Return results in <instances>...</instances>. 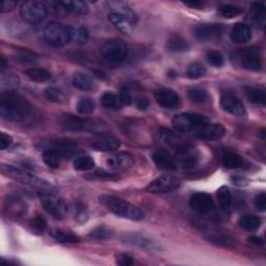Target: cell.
I'll return each instance as SVG.
<instances>
[{
  "label": "cell",
  "mask_w": 266,
  "mask_h": 266,
  "mask_svg": "<svg viewBox=\"0 0 266 266\" xmlns=\"http://www.w3.org/2000/svg\"><path fill=\"white\" fill-rule=\"evenodd\" d=\"M255 206L259 211H262V212H264V211L266 210V195H265V192H261V194H259L258 196L256 197Z\"/></svg>",
  "instance_id": "cell-53"
},
{
  "label": "cell",
  "mask_w": 266,
  "mask_h": 266,
  "mask_svg": "<svg viewBox=\"0 0 266 266\" xmlns=\"http://www.w3.org/2000/svg\"><path fill=\"white\" fill-rule=\"evenodd\" d=\"M265 4L262 2L253 3V14L251 17V21L255 26L264 27L265 25Z\"/></svg>",
  "instance_id": "cell-34"
},
{
  "label": "cell",
  "mask_w": 266,
  "mask_h": 266,
  "mask_svg": "<svg viewBox=\"0 0 266 266\" xmlns=\"http://www.w3.org/2000/svg\"><path fill=\"white\" fill-rule=\"evenodd\" d=\"M225 30V27L218 23L200 24L195 27L194 34L198 41H208L221 35Z\"/></svg>",
  "instance_id": "cell-13"
},
{
  "label": "cell",
  "mask_w": 266,
  "mask_h": 266,
  "mask_svg": "<svg viewBox=\"0 0 266 266\" xmlns=\"http://www.w3.org/2000/svg\"><path fill=\"white\" fill-rule=\"evenodd\" d=\"M30 104L15 91H3L0 96V115L4 120L22 122L30 115Z\"/></svg>",
  "instance_id": "cell-1"
},
{
  "label": "cell",
  "mask_w": 266,
  "mask_h": 266,
  "mask_svg": "<svg viewBox=\"0 0 266 266\" xmlns=\"http://www.w3.org/2000/svg\"><path fill=\"white\" fill-rule=\"evenodd\" d=\"M205 73H206V69L204 68L203 65H201L200 62L190 63L186 71L188 78H191V79H198V78L203 77L205 75Z\"/></svg>",
  "instance_id": "cell-48"
},
{
  "label": "cell",
  "mask_w": 266,
  "mask_h": 266,
  "mask_svg": "<svg viewBox=\"0 0 266 266\" xmlns=\"http://www.w3.org/2000/svg\"><path fill=\"white\" fill-rule=\"evenodd\" d=\"M154 97L157 101V103L168 109L177 108L180 105V97L175 90L171 89H160L155 91Z\"/></svg>",
  "instance_id": "cell-16"
},
{
  "label": "cell",
  "mask_w": 266,
  "mask_h": 266,
  "mask_svg": "<svg viewBox=\"0 0 266 266\" xmlns=\"http://www.w3.org/2000/svg\"><path fill=\"white\" fill-rule=\"evenodd\" d=\"M74 169L80 172L90 171L95 168V161L90 157V156L84 155V156H77L73 162Z\"/></svg>",
  "instance_id": "cell-39"
},
{
  "label": "cell",
  "mask_w": 266,
  "mask_h": 266,
  "mask_svg": "<svg viewBox=\"0 0 266 266\" xmlns=\"http://www.w3.org/2000/svg\"><path fill=\"white\" fill-rule=\"evenodd\" d=\"M187 95L192 102L198 103V104L205 103V102H207V100H208V95L206 93V90L199 89V88L190 89L187 91Z\"/></svg>",
  "instance_id": "cell-47"
},
{
  "label": "cell",
  "mask_w": 266,
  "mask_h": 266,
  "mask_svg": "<svg viewBox=\"0 0 266 266\" xmlns=\"http://www.w3.org/2000/svg\"><path fill=\"white\" fill-rule=\"evenodd\" d=\"M221 106L225 112L232 116L241 118L245 115V108L240 99L232 93H224L221 96Z\"/></svg>",
  "instance_id": "cell-12"
},
{
  "label": "cell",
  "mask_w": 266,
  "mask_h": 266,
  "mask_svg": "<svg viewBox=\"0 0 266 266\" xmlns=\"http://www.w3.org/2000/svg\"><path fill=\"white\" fill-rule=\"evenodd\" d=\"M205 239L211 243L221 246H232L235 243L233 237L225 234H207Z\"/></svg>",
  "instance_id": "cell-35"
},
{
  "label": "cell",
  "mask_w": 266,
  "mask_h": 266,
  "mask_svg": "<svg viewBox=\"0 0 266 266\" xmlns=\"http://www.w3.org/2000/svg\"><path fill=\"white\" fill-rule=\"evenodd\" d=\"M244 93L252 103L258 105H265L266 103V95L262 89H257L254 87H245Z\"/></svg>",
  "instance_id": "cell-31"
},
{
  "label": "cell",
  "mask_w": 266,
  "mask_h": 266,
  "mask_svg": "<svg viewBox=\"0 0 266 266\" xmlns=\"http://www.w3.org/2000/svg\"><path fill=\"white\" fill-rule=\"evenodd\" d=\"M109 10H111V13H115L118 15H121L126 19L129 20L132 24H136L137 22V16L135 14V12L132 10L131 6L124 2V1H109L107 3Z\"/></svg>",
  "instance_id": "cell-21"
},
{
  "label": "cell",
  "mask_w": 266,
  "mask_h": 266,
  "mask_svg": "<svg viewBox=\"0 0 266 266\" xmlns=\"http://www.w3.org/2000/svg\"><path fill=\"white\" fill-rule=\"evenodd\" d=\"M39 198L44 209L56 219L65 218L68 207L63 201L52 188H42L39 191Z\"/></svg>",
  "instance_id": "cell-3"
},
{
  "label": "cell",
  "mask_w": 266,
  "mask_h": 266,
  "mask_svg": "<svg viewBox=\"0 0 266 266\" xmlns=\"http://www.w3.org/2000/svg\"><path fill=\"white\" fill-rule=\"evenodd\" d=\"M44 96L48 101L53 103H65L67 101V95L65 94V91L56 87L46 89Z\"/></svg>",
  "instance_id": "cell-33"
},
{
  "label": "cell",
  "mask_w": 266,
  "mask_h": 266,
  "mask_svg": "<svg viewBox=\"0 0 266 266\" xmlns=\"http://www.w3.org/2000/svg\"><path fill=\"white\" fill-rule=\"evenodd\" d=\"M169 76H170L171 78H176V77H177V72H176V71H174V70L169 71Z\"/></svg>",
  "instance_id": "cell-64"
},
{
  "label": "cell",
  "mask_w": 266,
  "mask_h": 266,
  "mask_svg": "<svg viewBox=\"0 0 266 266\" xmlns=\"http://www.w3.org/2000/svg\"><path fill=\"white\" fill-rule=\"evenodd\" d=\"M25 74L36 82H45L51 78V73L43 68H30L25 71Z\"/></svg>",
  "instance_id": "cell-38"
},
{
  "label": "cell",
  "mask_w": 266,
  "mask_h": 266,
  "mask_svg": "<svg viewBox=\"0 0 266 266\" xmlns=\"http://www.w3.org/2000/svg\"><path fill=\"white\" fill-rule=\"evenodd\" d=\"M101 102H102V105L105 108L111 109V111H118V109H121L124 105L121 101L120 95L112 93V91L104 93L102 98H101Z\"/></svg>",
  "instance_id": "cell-30"
},
{
  "label": "cell",
  "mask_w": 266,
  "mask_h": 266,
  "mask_svg": "<svg viewBox=\"0 0 266 266\" xmlns=\"http://www.w3.org/2000/svg\"><path fill=\"white\" fill-rule=\"evenodd\" d=\"M6 68V61H5V59L3 57H1V59H0V71H1V73L4 72Z\"/></svg>",
  "instance_id": "cell-63"
},
{
  "label": "cell",
  "mask_w": 266,
  "mask_h": 266,
  "mask_svg": "<svg viewBox=\"0 0 266 266\" xmlns=\"http://www.w3.org/2000/svg\"><path fill=\"white\" fill-rule=\"evenodd\" d=\"M30 227L33 229L34 231L39 232V233H41V232L43 233L45 231V229L47 228V222H46V219L43 216L36 215L30 221Z\"/></svg>",
  "instance_id": "cell-51"
},
{
  "label": "cell",
  "mask_w": 266,
  "mask_h": 266,
  "mask_svg": "<svg viewBox=\"0 0 266 266\" xmlns=\"http://www.w3.org/2000/svg\"><path fill=\"white\" fill-rule=\"evenodd\" d=\"M99 201L108 211H111L112 213L117 216L124 217L135 222L142 221L145 217L144 212L139 207L118 197L103 195L99 198Z\"/></svg>",
  "instance_id": "cell-2"
},
{
  "label": "cell",
  "mask_w": 266,
  "mask_h": 266,
  "mask_svg": "<svg viewBox=\"0 0 266 266\" xmlns=\"http://www.w3.org/2000/svg\"><path fill=\"white\" fill-rule=\"evenodd\" d=\"M43 160L50 169H59L61 158L52 149H48L43 154Z\"/></svg>",
  "instance_id": "cell-45"
},
{
  "label": "cell",
  "mask_w": 266,
  "mask_h": 266,
  "mask_svg": "<svg viewBox=\"0 0 266 266\" xmlns=\"http://www.w3.org/2000/svg\"><path fill=\"white\" fill-rule=\"evenodd\" d=\"M232 181L235 183L236 185H245L246 184V180L244 178H240V177H234L232 178Z\"/></svg>",
  "instance_id": "cell-61"
},
{
  "label": "cell",
  "mask_w": 266,
  "mask_h": 266,
  "mask_svg": "<svg viewBox=\"0 0 266 266\" xmlns=\"http://www.w3.org/2000/svg\"><path fill=\"white\" fill-rule=\"evenodd\" d=\"M184 3L191 8H196V10H200V8L205 6V2L203 1H189V2H184Z\"/></svg>",
  "instance_id": "cell-60"
},
{
  "label": "cell",
  "mask_w": 266,
  "mask_h": 266,
  "mask_svg": "<svg viewBox=\"0 0 266 266\" xmlns=\"http://www.w3.org/2000/svg\"><path fill=\"white\" fill-rule=\"evenodd\" d=\"M13 143V139L11 135H8L4 132L0 133V149L1 150H5L6 148L11 146V144Z\"/></svg>",
  "instance_id": "cell-55"
},
{
  "label": "cell",
  "mask_w": 266,
  "mask_h": 266,
  "mask_svg": "<svg viewBox=\"0 0 266 266\" xmlns=\"http://www.w3.org/2000/svg\"><path fill=\"white\" fill-rule=\"evenodd\" d=\"M242 12H243L242 7L232 5V4H225L218 7L219 15L224 18H227V19H231V18L239 16L242 14Z\"/></svg>",
  "instance_id": "cell-44"
},
{
  "label": "cell",
  "mask_w": 266,
  "mask_h": 266,
  "mask_svg": "<svg viewBox=\"0 0 266 266\" xmlns=\"http://www.w3.org/2000/svg\"><path fill=\"white\" fill-rule=\"evenodd\" d=\"M239 225L246 231H256L261 226V218L257 215H243L239 219Z\"/></svg>",
  "instance_id": "cell-37"
},
{
  "label": "cell",
  "mask_w": 266,
  "mask_h": 266,
  "mask_svg": "<svg viewBox=\"0 0 266 266\" xmlns=\"http://www.w3.org/2000/svg\"><path fill=\"white\" fill-rule=\"evenodd\" d=\"M249 241L252 242V243H254V244H257V245H258V244L260 245V244L263 243V241H262L261 238H259V237H255V236L250 237V238H249Z\"/></svg>",
  "instance_id": "cell-62"
},
{
  "label": "cell",
  "mask_w": 266,
  "mask_h": 266,
  "mask_svg": "<svg viewBox=\"0 0 266 266\" xmlns=\"http://www.w3.org/2000/svg\"><path fill=\"white\" fill-rule=\"evenodd\" d=\"M89 180H98V181H117L120 179L118 175L113 173H108L103 170H97L95 172H91L86 176Z\"/></svg>",
  "instance_id": "cell-42"
},
{
  "label": "cell",
  "mask_w": 266,
  "mask_h": 266,
  "mask_svg": "<svg viewBox=\"0 0 266 266\" xmlns=\"http://www.w3.org/2000/svg\"><path fill=\"white\" fill-rule=\"evenodd\" d=\"M158 137L162 143L170 146L174 150H176L177 153L185 150L188 148V147H190L179 134L175 133L170 129H167V128H161V129L158 131Z\"/></svg>",
  "instance_id": "cell-15"
},
{
  "label": "cell",
  "mask_w": 266,
  "mask_h": 266,
  "mask_svg": "<svg viewBox=\"0 0 266 266\" xmlns=\"http://www.w3.org/2000/svg\"><path fill=\"white\" fill-rule=\"evenodd\" d=\"M134 103H135L136 108H139L140 111H146V109L149 107V101H148V99H147L146 97H143V96L137 97L134 100Z\"/></svg>",
  "instance_id": "cell-58"
},
{
  "label": "cell",
  "mask_w": 266,
  "mask_h": 266,
  "mask_svg": "<svg viewBox=\"0 0 266 266\" xmlns=\"http://www.w3.org/2000/svg\"><path fill=\"white\" fill-rule=\"evenodd\" d=\"M44 39L49 45L60 48L70 42L69 27L59 22H50L43 30Z\"/></svg>",
  "instance_id": "cell-5"
},
{
  "label": "cell",
  "mask_w": 266,
  "mask_h": 266,
  "mask_svg": "<svg viewBox=\"0 0 266 266\" xmlns=\"http://www.w3.org/2000/svg\"><path fill=\"white\" fill-rule=\"evenodd\" d=\"M50 149L56 152L61 159H69L78 152V146L72 141H57L53 143Z\"/></svg>",
  "instance_id": "cell-19"
},
{
  "label": "cell",
  "mask_w": 266,
  "mask_h": 266,
  "mask_svg": "<svg viewBox=\"0 0 266 266\" xmlns=\"http://www.w3.org/2000/svg\"><path fill=\"white\" fill-rule=\"evenodd\" d=\"M167 49L171 52H176V53H181V52H185L189 49V46L187 42L182 39L179 35H173L172 38L169 39L167 43Z\"/></svg>",
  "instance_id": "cell-32"
},
{
  "label": "cell",
  "mask_w": 266,
  "mask_h": 266,
  "mask_svg": "<svg viewBox=\"0 0 266 266\" xmlns=\"http://www.w3.org/2000/svg\"><path fill=\"white\" fill-rule=\"evenodd\" d=\"M189 206L199 213H209L214 209V200L206 192H197L191 196Z\"/></svg>",
  "instance_id": "cell-14"
},
{
  "label": "cell",
  "mask_w": 266,
  "mask_h": 266,
  "mask_svg": "<svg viewBox=\"0 0 266 266\" xmlns=\"http://www.w3.org/2000/svg\"><path fill=\"white\" fill-rule=\"evenodd\" d=\"M90 146L97 151L111 152L116 151L120 148L121 142L117 136L111 133L99 132L91 139Z\"/></svg>",
  "instance_id": "cell-11"
},
{
  "label": "cell",
  "mask_w": 266,
  "mask_h": 266,
  "mask_svg": "<svg viewBox=\"0 0 266 266\" xmlns=\"http://www.w3.org/2000/svg\"><path fill=\"white\" fill-rule=\"evenodd\" d=\"M59 4L66 12H69L73 15L85 16L89 13V6L85 1H79V0H75V1H62Z\"/></svg>",
  "instance_id": "cell-27"
},
{
  "label": "cell",
  "mask_w": 266,
  "mask_h": 266,
  "mask_svg": "<svg viewBox=\"0 0 266 266\" xmlns=\"http://www.w3.org/2000/svg\"><path fill=\"white\" fill-rule=\"evenodd\" d=\"M17 1H13V0H4L0 4V13H8L13 11L17 6Z\"/></svg>",
  "instance_id": "cell-56"
},
{
  "label": "cell",
  "mask_w": 266,
  "mask_h": 266,
  "mask_svg": "<svg viewBox=\"0 0 266 266\" xmlns=\"http://www.w3.org/2000/svg\"><path fill=\"white\" fill-rule=\"evenodd\" d=\"M73 86L81 90H89L94 88V81L88 75L77 74L73 78Z\"/></svg>",
  "instance_id": "cell-41"
},
{
  "label": "cell",
  "mask_w": 266,
  "mask_h": 266,
  "mask_svg": "<svg viewBox=\"0 0 266 266\" xmlns=\"http://www.w3.org/2000/svg\"><path fill=\"white\" fill-rule=\"evenodd\" d=\"M1 173L3 175L10 177L18 182H21L23 184L27 185H32L39 187L40 189L42 188H52V185L49 182L45 181L43 179H40L38 177H35L33 175H30V173L25 172L24 170L15 168L13 166H5V164H2L1 166Z\"/></svg>",
  "instance_id": "cell-6"
},
{
  "label": "cell",
  "mask_w": 266,
  "mask_h": 266,
  "mask_svg": "<svg viewBox=\"0 0 266 266\" xmlns=\"http://www.w3.org/2000/svg\"><path fill=\"white\" fill-rule=\"evenodd\" d=\"M180 180L171 175H162L153 180L150 184L146 187V190L151 194H169L177 190L180 187Z\"/></svg>",
  "instance_id": "cell-10"
},
{
  "label": "cell",
  "mask_w": 266,
  "mask_h": 266,
  "mask_svg": "<svg viewBox=\"0 0 266 266\" xmlns=\"http://www.w3.org/2000/svg\"><path fill=\"white\" fill-rule=\"evenodd\" d=\"M52 238H54L59 242H65V243H77L80 241L79 237L75 234H72L70 232H65L62 230H51L50 233Z\"/></svg>",
  "instance_id": "cell-36"
},
{
  "label": "cell",
  "mask_w": 266,
  "mask_h": 266,
  "mask_svg": "<svg viewBox=\"0 0 266 266\" xmlns=\"http://www.w3.org/2000/svg\"><path fill=\"white\" fill-rule=\"evenodd\" d=\"M76 217L78 219H80V222H85L86 221L85 217H88L87 211L82 206H77L76 207Z\"/></svg>",
  "instance_id": "cell-59"
},
{
  "label": "cell",
  "mask_w": 266,
  "mask_h": 266,
  "mask_svg": "<svg viewBox=\"0 0 266 266\" xmlns=\"http://www.w3.org/2000/svg\"><path fill=\"white\" fill-rule=\"evenodd\" d=\"M117 264L121 265V266H130L134 264V259L132 258L131 256L127 255V254H123L120 257H118L117 260Z\"/></svg>",
  "instance_id": "cell-57"
},
{
  "label": "cell",
  "mask_w": 266,
  "mask_h": 266,
  "mask_svg": "<svg viewBox=\"0 0 266 266\" xmlns=\"http://www.w3.org/2000/svg\"><path fill=\"white\" fill-rule=\"evenodd\" d=\"M209 123V120L199 114H179L173 118L172 124L174 128L179 132H197L202 127Z\"/></svg>",
  "instance_id": "cell-4"
},
{
  "label": "cell",
  "mask_w": 266,
  "mask_h": 266,
  "mask_svg": "<svg viewBox=\"0 0 266 266\" xmlns=\"http://www.w3.org/2000/svg\"><path fill=\"white\" fill-rule=\"evenodd\" d=\"M60 126L68 131H97L101 129L99 122L80 118L72 115H63L59 118Z\"/></svg>",
  "instance_id": "cell-9"
},
{
  "label": "cell",
  "mask_w": 266,
  "mask_h": 266,
  "mask_svg": "<svg viewBox=\"0 0 266 266\" xmlns=\"http://www.w3.org/2000/svg\"><path fill=\"white\" fill-rule=\"evenodd\" d=\"M223 164L230 170H235V169H239L242 167L243 164V159L240 155H238L236 153L229 152L224 155L223 157Z\"/></svg>",
  "instance_id": "cell-40"
},
{
  "label": "cell",
  "mask_w": 266,
  "mask_h": 266,
  "mask_svg": "<svg viewBox=\"0 0 266 266\" xmlns=\"http://www.w3.org/2000/svg\"><path fill=\"white\" fill-rule=\"evenodd\" d=\"M207 60L211 66L219 68L225 63V59L223 54L216 50H211L207 53Z\"/></svg>",
  "instance_id": "cell-50"
},
{
  "label": "cell",
  "mask_w": 266,
  "mask_h": 266,
  "mask_svg": "<svg viewBox=\"0 0 266 266\" xmlns=\"http://www.w3.org/2000/svg\"><path fill=\"white\" fill-rule=\"evenodd\" d=\"M70 42L76 45H85L89 40V31L84 26H69Z\"/></svg>",
  "instance_id": "cell-28"
},
{
  "label": "cell",
  "mask_w": 266,
  "mask_h": 266,
  "mask_svg": "<svg viewBox=\"0 0 266 266\" xmlns=\"http://www.w3.org/2000/svg\"><path fill=\"white\" fill-rule=\"evenodd\" d=\"M134 163V157L127 152H120L111 156L107 159V164L113 169L127 170L130 169Z\"/></svg>",
  "instance_id": "cell-20"
},
{
  "label": "cell",
  "mask_w": 266,
  "mask_h": 266,
  "mask_svg": "<svg viewBox=\"0 0 266 266\" xmlns=\"http://www.w3.org/2000/svg\"><path fill=\"white\" fill-rule=\"evenodd\" d=\"M5 210L7 211V215L10 214L14 217H20L26 212V205L20 199L14 198L7 200Z\"/></svg>",
  "instance_id": "cell-29"
},
{
  "label": "cell",
  "mask_w": 266,
  "mask_h": 266,
  "mask_svg": "<svg viewBox=\"0 0 266 266\" xmlns=\"http://www.w3.org/2000/svg\"><path fill=\"white\" fill-rule=\"evenodd\" d=\"M96 108V104L93 99L90 98H82L79 100L77 104V112L80 115H90L93 114Z\"/></svg>",
  "instance_id": "cell-46"
},
{
  "label": "cell",
  "mask_w": 266,
  "mask_h": 266,
  "mask_svg": "<svg viewBox=\"0 0 266 266\" xmlns=\"http://www.w3.org/2000/svg\"><path fill=\"white\" fill-rule=\"evenodd\" d=\"M123 240L126 243H129L132 245H135L137 247H141V249L145 251H156L158 249L157 244L154 241L150 240L149 238H147L143 235L139 234H127L124 235Z\"/></svg>",
  "instance_id": "cell-22"
},
{
  "label": "cell",
  "mask_w": 266,
  "mask_h": 266,
  "mask_svg": "<svg viewBox=\"0 0 266 266\" xmlns=\"http://www.w3.org/2000/svg\"><path fill=\"white\" fill-rule=\"evenodd\" d=\"M22 19L30 24L41 23L48 14V7L39 0H30L22 4L20 11Z\"/></svg>",
  "instance_id": "cell-7"
},
{
  "label": "cell",
  "mask_w": 266,
  "mask_h": 266,
  "mask_svg": "<svg viewBox=\"0 0 266 266\" xmlns=\"http://www.w3.org/2000/svg\"><path fill=\"white\" fill-rule=\"evenodd\" d=\"M241 63L244 69L250 71H259L262 67V62L258 56V52L252 49H247L245 52H243Z\"/></svg>",
  "instance_id": "cell-25"
},
{
  "label": "cell",
  "mask_w": 266,
  "mask_h": 266,
  "mask_svg": "<svg viewBox=\"0 0 266 266\" xmlns=\"http://www.w3.org/2000/svg\"><path fill=\"white\" fill-rule=\"evenodd\" d=\"M177 154L179 163L181 164V167L184 169L195 168L200 160V153L196 149H192L191 147H188L187 149Z\"/></svg>",
  "instance_id": "cell-24"
},
{
  "label": "cell",
  "mask_w": 266,
  "mask_h": 266,
  "mask_svg": "<svg viewBox=\"0 0 266 266\" xmlns=\"http://www.w3.org/2000/svg\"><path fill=\"white\" fill-rule=\"evenodd\" d=\"M108 19L113 23V25L116 27L118 30L125 34H130L133 30L134 24H132L129 20L126 19L123 16L118 15L115 13H109L108 14Z\"/></svg>",
  "instance_id": "cell-26"
},
{
  "label": "cell",
  "mask_w": 266,
  "mask_h": 266,
  "mask_svg": "<svg viewBox=\"0 0 266 266\" xmlns=\"http://www.w3.org/2000/svg\"><path fill=\"white\" fill-rule=\"evenodd\" d=\"M120 98H121L122 103L125 104V105H131L132 102H133L132 95L130 93V90L128 89L127 88H123L122 89L121 94H120Z\"/></svg>",
  "instance_id": "cell-54"
},
{
  "label": "cell",
  "mask_w": 266,
  "mask_h": 266,
  "mask_svg": "<svg viewBox=\"0 0 266 266\" xmlns=\"http://www.w3.org/2000/svg\"><path fill=\"white\" fill-rule=\"evenodd\" d=\"M89 236L95 238V239L104 240V239H108V238H111L113 236V231L107 227L101 226V227L96 228L95 230L91 231L89 233Z\"/></svg>",
  "instance_id": "cell-49"
},
{
  "label": "cell",
  "mask_w": 266,
  "mask_h": 266,
  "mask_svg": "<svg viewBox=\"0 0 266 266\" xmlns=\"http://www.w3.org/2000/svg\"><path fill=\"white\" fill-rule=\"evenodd\" d=\"M217 200L218 203L224 210H227L232 205V196L231 192L227 186H222L217 190Z\"/></svg>",
  "instance_id": "cell-43"
},
{
  "label": "cell",
  "mask_w": 266,
  "mask_h": 266,
  "mask_svg": "<svg viewBox=\"0 0 266 266\" xmlns=\"http://www.w3.org/2000/svg\"><path fill=\"white\" fill-rule=\"evenodd\" d=\"M155 166L164 171L176 170V162L172 154L166 149H157L152 155Z\"/></svg>",
  "instance_id": "cell-18"
},
{
  "label": "cell",
  "mask_w": 266,
  "mask_h": 266,
  "mask_svg": "<svg viewBox=\"0 0 266 266\" xmlns=\"http://www.w3.org/2000/svg\"><path fill=\"white\" fill-rule=\"evenodd\" d=\"M18 59L23 62H33L36 59V54L29 50H22L18 54Z\"/></svg>",
  "instance_id": "cell-52"
},
{
  "label": "cell",
  "mask_w": 266,
  "mask_h": 266,
  "mask_svg": "<svg viewBox=\"0 0 266 266\" xmlns=\"http://www.w3.org/2000/svg\"><path fill=\"white\" fill-rule=\"evenodd\" d=\"M195 134L201 140L216 141L222 139L226 134V128L222 124H212L209 122L202 127L201 129H199Z\"/></svg>",
  "instance_id": "cell-17"
},
{
  "label": "cell",
  "mask_w": 266,
  "mask_h": 266,
  "mask_svg": "<svg viewBox=\"0 0 266 266\" xmlns=\"http://www.w3.org/2000/svg\"><path fill=\"white\" fill-rule=\"evenodd\" d=\"M100 52L101 56L108 61L121 62L127 58L128 46L122 40L118 39L109 40L102 45Z\"/></svg>",
  "instance_id": "cell-8"
},
{
  "label": "cell",
  "mask_w": 266,
  "mask_h": 266,
  "mask_svg": "<svg viewBox=\"0 0 266 266\" xmlns=\"http://www.w3.org/2000/svg\"><path fill=\"white\" fill-rule=\"evenodd\" d=\"M231 41L235 44H245L252 39V30L249 25L244 23H236L231 31Z\"/></svg>",
  "instance_id": "cell-23"
}]
</instances>
